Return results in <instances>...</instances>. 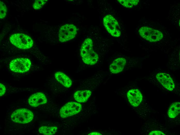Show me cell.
<instances>
[{
  "label": "cell",
  "instance_id": "obj_16",
  "mask_svg": "<svg viewBox=\"0 0 180 135\" xmlns=\"http://www.w3.org/2000/svg\"><path fill=\"white\" fill-rule=\"evenodd\" d=\"M57 129L56 126H43L40 127L39 131L40 133L44 135H51L56 133Z\"/></svg>",
  "mask_w": 180,
  "mask_h": 135
},
{
  "label": "cell",
  "instance_id": "obj_2",
  "mask_svg": "<svg viewBox=\"0 0 180 135\" xmlns=\"http://www.w3.org/2000/svg\"><path fill=\"white\" fill-rule=\"evenodd\" d=\"M11 43L17 47L22 49H29L33 46V41L29 36L23 33L12 34L10 37Z\"/></svg>",
  "mask_w": 180,
  "mask_h": 135
},
{
  "label": "cell",
  "instance_id": "obj_11",
  "mask_svg": "<svg viewBox=\"0 0 180 135\" xmlns=\"http://www.w3.org/2000/svg\"><path fill=\"white\" fill-rule=\"evenodd\" d=\"M47 102V98L43 93L38 92L31 96L28 99L29 105L34 107L45 104Z\"/></svg>",
  "mask_w": 180,
  "mask_h": 135
},
{
  "label": "cell",
  "instance_id": "obj_6",
  "mask_svg": "<svg viewBox=\"0 0 180 135\" xmlns=\"http://www.w3.org/2000/svg\"><path fill=\"white\" fill-rule=\"evenodd\" d=\"M77 32L76 26L73 24H66L60 28L58 33L59 41L64 42L70 40L75 37Z\"/></svg>",
  "mask_w": 180,
  "mask_h": 135
},
{
  "label": "cell",
  "instance_id": "obj_12",
  "mask_svg": "<svg viewBox=\"0 0 180 135\" xmlns=\"http://www.w3.org/2000/svg\"><path fill=\"white\" fill-rule=\"evenodd\" d=\"M126 60L123 57L119 58L114 60L110 64L109 69L112 73L116 74L122 72L125 67Z\"/></svg>",
  "mask_w": 180,
  "mask_h": 135
},
{
  "label": "cell",
  "instance_id": "obj_1",
  "mask_svg": "<svg viewBox=\"0 0 180 135\" xmlns=\"http://www.w3.org/2000/svg\"><path fill=\"white\" fill-rule=\"evenodd\" d=\"M80 55L84 63L88 65H93L97 62L99 57L94 51L92 39L86 38L82 43L80 49Z\"/></svg>",
  "mask_w": 180,
  "mask_h": 135
},
{
  "label": "cell",
  "instance_id": "obj_13",
  "mask_svg": "<svg viewBox=\"0 0 180 135\" xmlns=\"http://www.w3.org/2000/svg\"><path fill=\"white\" fill-rule=\"evenodd\" d=\"M54 75L56 80L65 87L69 88L72 85V83L71 80L64 73L58 71L56 72Z\"/></svg>",
  "mask_w": 180,
  "mask_h": 135
},
{
  "label": "cell",
  "instance_id": "obj_7",
  "mask_svg": "<svg viewBox=\"0 0 180 135\" xmlns=\"http://www.w3.org/2000/svg\"><path fill=\"white\" fill-rule=\"evenodd\" d=\"M103 25L108 32L112 36L118 37L121 34L120 27L117 21L112 16L108 15L103 18Z\"/></svg>",
  "mask_w": 180,
  "mask_h": 135
},
{
  "label": "cell",
  "instance_id": "obj_9",
  "mask_svg": "<svg viewBox=\"0 0 180 135\" xmlns=\"http://www.w3.org/2000/svg\"><path fill=\"white\" fill-rule=\"evenodd\" d=\"M156 77L161 84L167 90L172 91L175 88V84L169 74L160 72L156 75Z\"/></svg>",
  "mask_w": 180,
  "mask_h": 135
},
{
  "label": "cell",
  "instance_id": "obj_10",
  "mask_svg": "<svg viewBox=\"0 0 180 135\" xmlns=\"http://www.w3.org/2000/svg\"><path fill=\"white\" fill-rule=\"evenodd\" d=\"M127 97L129 101L134 107L139 106L142 100V96L140 91L137 89L130 90L127 93Z\"/></svg>",
  "mask_w": 180,
  "mask_h": 135
},
{
  "label": "cell",
  "instance_id": "obj_18",
  "mask_svg": "<svg viewBox=\"0 0 180 135\" xmlns=\"http://www.w3.org/2000/svg\"><path fill=\"white\" fill-rule=\"evenodd\" d=\"M7 11L6 6L3 2L0 1V18L3 19L6 16Z\"/></svg>",
  "mask_w": 180,
  "mask_h": 135
},
{
  "label": "cell",
  "instance_id": "obj_14",
  "mask_svg": "<svg viewBox=\"0 0 180 135\" xmlns=\"http://www.w3.org/2000/svg\"><path fill=\"white\" fill-rule=\"evenodd\" d=\"M92 93V91L89 90H78L74 93L73 97L77 102L80 103H84L87 100Z\"/></svg>",
  "mask_w": 180,
  "mask_h": 135
},
{
  "label": "cell",
  "instance_id": "obj_15",
  "mask_svg": "<svg viewBox=\"0 0 180 135\" xmlns=\"http://www.w3.org/2000/svg\"><path fill=\"white\" fill-rule=\"evenodd\" d=\"M180 103L176 102L172 104L169 107L168 114L171 118H174L177 116L180 113Z\"/></svg>",
  "mask_w": 180,
  "mask_h": 135
},
{
  "label": "cell",
  "instance_id": "obj_20",
  "mask_svg": "<svg viewBox=\"0 0 180 135\" xmlns=\"http://www.w3.org/2000/svg\"><path fill=\"white\" fill-rule=\"evenodd\" d=\"M0 96H1L5 93L6 89L5 86L3 84L0 83Z\"/></svg>",
  "mask_w": 180,
  "mask_h": 135
},
{
  "label": "cell",
  "instance_id": "obj_5",
  "mask_svg": "<svg viewBox=\"0 0 180 135\" xmlns=\"http://www.w3.org/2000/svg\"><path fill=\"white\" fill-rule=\"evenodd\" d=\"M140 35L143 38L151 42L159 41L163 38L160 31L147 26H142L139 30Z\"/></svg>",
  "mask_w": 180,
  "mask_h": 135
},
{
  "label": "cell",
  "instance_id": "obj_21",
  "mask_svg": "<svg viewBox=\"0 0 180 135\" xmlns=\"http://www.w3.org/2000/svg\"><path fill=\"white\" fill-rule=\"evenodd\" d=\"M150 135H165L162 132L160 131L155 130L151 132L149 134Z\"/></svg>",
  "mask_w": 180,
  "mask_h": 135
},
{
  "label": "cell",
  "instance_id": "obj_4",
  "mask_svg": "<svg viewBox=\"0 0 180 135\" xmlns=\"http://www.w3.org/2000/svg\"><path fill=\"white\" fill-rule=\"evenodd\" d=\"M34 114L30 110L25 109L17 110L13 112L11 119L14 122L25 124L31 122L33 119Z\"/></svg>",
  "mask_w": 180,
  "mask_h": 135
},
{
  "label": "cell",
  "instance_id": "obj_3",
  "mask_svg": "<svg viewBox=\"0 0 180 135\" xmlns=\"http://www.w3.org/2000/svg\"><path fill=\"white\" fill-rule=\"evenodd\" d=\"M31 62L27 58H18L12 60L9 64L10 70L15 72L24 73L28 71L30 68Z\"/></svg>",
  "mask_w": 180,
  "mask_h": 135
},
{
  "label": "cell",
  "instance_id": "obj_19",
  "mask_svg": "<svg viewBox=\"0 0 180 135\" xmlns=\"http://www.w3.org/2000/svg\"><path fill=\"white\" fill-rule=\"evenodd\" d=\"M47 1V0H36L33 4V7L35 9H40Z\"/></svg>",
  "mask_w": 180,
  "mask_h": 135
},
{
  "label": "cell",
  "instance_id": "obj_17",
  "mask_svg": "<svg viewBox=\"0 0 180 135\" xmlns=\"http://www.w3.org/2000/svg\"><path fill=\"white\" fill-rule=\"evenodd\" d=\"M117 1L123 6L129 8L136 5L139 1L138 0H119Z\"/></svg>",
  "mask_w": 180,
  "mask_h": 135
},
{
  "label": "cell",
  "instance_id": "obj_22",
  "mask_svg": "<svg viewBox=\"0 0 180 135\" xmlns=\"http://www.w3.org/2000/svg\"><path fill=\"white\" fill-rule=\"evenodd\" d=\"M88 135H102L100 133L98 132H92L90 133H89Z\"/></svg>",
  "mask_w": 180,
  "mask_h": 135
},
{
  "label": "cell",
  "instance_id": "obj_8",
  "mask_svg": "<svg viewBox=\"0 0 180 135\" xmlns=\"http://www.w3.org/2000/svg\"><path fill=\"white\" fill-rule=\"evenodd\" d=\"M82 109V106L80 103L69 102L61 108L59 111L60 115L62 118H67L79 113Z\"/></svg>",
  "mask_w": 180,
  "mask_h": 135
}]
</instances>
